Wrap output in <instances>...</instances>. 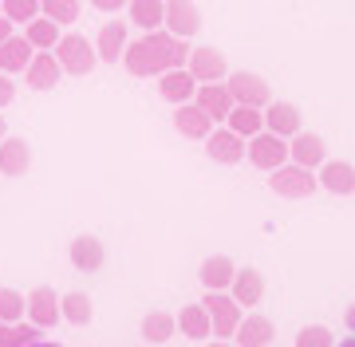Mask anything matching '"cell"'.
I'll list each match as a JSON object with an SVG mask.
<instances>
[{
  "instance_id": "cell-42",
  "label": "cell",
  "mask_w": 355,
  "mask_h": 347,
  "mask_svg": "<svg viewBox=\"0 0 355 347\" xmlns=\"http://www.w3.org/2000/svg\"><path fill=\"white\" fill-rule=\"evenodd\" d=\"M28 347H64V344H48V339H36V344H28Z\"/></svg>"
},
{
  "instance_id": "cell-29",
  "label": "cell",
  "mask_w": 355,
  "mask_h": 347,
  "mask_svg": "<svg viewBox=\"0 0 355 347\" xmlns=\"http://www.w3.org/2000/svg\"><path fill=\"white\" fill-rule=\"evenodd\" d=\"M174 332H178V323H174L170 312H146V316H142V339H146V344H166Z\"/></svg>"
},
{
  "instance_id": "cell-35",
  "label": "cell",
  "mask_w": 355,
  "mask_h": 347,
  "mask_svg": "<svg viewBox=\"0 0 355 347\" xmlns=\"http://www.w3.org/2000/svg\"><path fill=\"white\" fill-rule=\"evenodd\" d=\"M331 344H336V335L324 323H308V328L296 332V347H331Z\"/></svg>"
},
{
  "instance_id": "cell-10",
  "label": "cell",
  "mask_w": 355,
  "mask_h": 347,
  "mask_svg": "<svg viewBox=\"0 0 355 347\" xmlns=\"http://www.w3.org/2000/svg\"><path fill=\"white\" fill-rule=\"evenodd\" d=\"M316 181H320V190L336 193V197H347V193H355V166L343 162V158H324L316 170Z\"/></svg>"
},
{
  "instance_id": "cell-39",
  "label": "cell",
  "mask_w": 355,
  "mask_h": 347,
  "mask_svg": "<svg viewBox=\"0 0 355 347\" xmlns=\"http://www.w3.org/2000/svg\"><path fill=\"white\" fill-rule=\"evenodd\" d=\"M343 323H347V332L355 335V304H352V308H347V312H343Z\"/></svg>"
},
{
  "instance_id": "cell-17",
  "label": "cell",
  "mask_w": 355,
  "mask_h": 347,
  "mask_svg": "<svg viewBox=\"0 0 355 347\" xmlns=\"http://www.w3.org/2000/svg\"><path fill=\"white\" fill-rule=\"evenodd\" d=\"M193 91H198V79L186 71V67H170V71H162L158 75V95H162L166 103H190Z\"/></svg>"
},
{
  "instance_id": "cell-19",
  "label": "cell",
  "mask_w": 355,
  "mask_h": 347,
  "mask_svg": "<svg viewBox=\"0 0 355 347\" xmlns=\"http://www.w3.org/2000/svg\"><path fill=\"white\" fill-rule=\"evenodd\" d=\"M60 75H64V67H60V60L51 52H36L32 55V64L24 67V79L32 91H51L55 83H60Z\"/></svg>"
},
{
  "instance_id": "cell-34",
  "label": "cell",
  "mask_w": 355,
  "mask_h": 347,
  "mask_svg": "<svg viewBox=\"0 0 355 347\" xmlns=\"http://www.w3.org/2000/svg\"><path fill=\"white\" fill-rule=\"evenodd\" d=\"M0 16H8L12 24H28L40 16V0H0Z\"/></svg>"
},
{
  "instance_id": "cell-15",
  "label": "cell",
  "mask_w": 355,
  "mask_h": 347,
  "mask_svg": "<svg viewBox=\"0 0 355 347\" xmlns=\"http://www.w3.org/2000/svg\"><path fill=\"white\" fill-rule=\"evenodd\" d=\"M28 170H32V146H28L24 139H0V174L4 178H24Z\"/></svg>"
},
{
  "instance_id": "cell-8",
  "label": "cell",
  "mask_w": 355,
  "mask_h": 347,
  "mask_svg": "<svg viewBox=\"0 0 355 347\" xmlns=\"http://www.w3.org/2000/svg\"><path fill=\"white\" fill-rule=\"evenodd\" d=\"M186 71H190L198 83H225L229 64H225V55L217 52V48H190V55H186Z\"/></svg>"
},
{
  "instance_id": "cell-18",
  "label": "cell",
  "mask_w": 355,
  "mask_h": 347,
  "mask_svg": "<svg viewBox=\"0 0 355 347\" xmlns=\"http://www.w3.org/2000/svg\"><path fill=\"white\" fill-rule=\"evenodd\" d=\"M193 103L202 107L214 123H225V115L233 111V95H229L225 83H198V91H193Z\"/></svg>"
},
{
  "instance_id": "cell-37",
  "label": "cell",
  "mask_w": 355,
  "mask_h": 347,
  "mask_svg": "<svg viewBox=\"0 0 355 347\" xmlns=\"http://www.w3.org/2000/svg\"><path fill=\"white\" fill-rule=\"evenodd\" d=\"M91 4H95L99 12H123V8H127V0H91Z\"/></svg>"
},
{
  "instance_id": "cell-16",
  "label": "cell",
  "mask_w": 355,
  "mask_h": 347,
  "mask_svg": "<svg viewBox=\"0 0 355 347\" xmlns=\"http://www.w3.org/2000/svg\"><path fill=\"white\" fill-rule=\"evenodd\" d=\"M24 316H28L32 323H36V328H55V323L64 320V316H60V296L51 292L48 284H40L36 292L28 296Z\"/></svg>"
},
{
  "instance_id": "cell-26",
  "label": "cell",
  "mask_w": 355,
  "mask_h": 347,
  "mask_svg": "<svg viewBox=\"0 0 355 347\" xmlns=\"http://www.w3.org/2000/svg\"><path fill=\"white\" fill-rule=\"evenodd\" d=\"M174 323H178V332L186 335V339H198V344H202L205 335H214L209 332V312H205L202 304H186V308L174 316Z\"/></svg>"
},
{
  "instance_id": "cell-32",
  "label": "cell",
  "mask_w": 355,
  "mask_h": 347,
  "mask_svg": "<svg viewBox=\"0 0 355 347\" xmlns=\"http://www.w3.org/2000/svg\"><path fill=\"white\" fill-rule=\"evenodd\" d=\"M40 12L51 16L60 28H67V24H76V20H79V12H83V0H40Z\"/></svg>"
},
{
  "instance_id": "cell-13",
  "label": "cell",
  "mask_w": 355,
  "mask_h": 347,
  "mask_svg": "<svg viewBox=\"0 0 355 347\" xmlns=\"http://www.w3.org/2000/svg\"><path fill=\"white\" fill-rule=\"evenodd\" d=\"M277 339V323L268 316H257V312H245L237 332H233V344L237 347H268Z\"/></svg>"
},
{
  "instance_id": "cell-14",
  "label": "cell",
  "mask_w": 355,
  "mask_h": 347,
  "mask_svg": "<svg viewBox=\"0 0 355 347\" xmlns=\"http://www.w3.org/2000/svg\"><path fill=\"white\" fill-rule=\"evenodd\" d=\"M214 127H217V123L205 115L202 107L193 103V99H190V103H178V107H174V130L182 134V139L205 142V134H209Z\"/></svg>"
},
{
  "instance_id": "cell-36",
  "label": "cell",
  "mask_w": 355,
  "mask_h": 347,
  "mask_svg": "<svg viewBox=\"0 0 355 347\" xmlns=\"http://www.w3.org/2000/svg\"><path fill=\"white\" fill-rule=\"evenodd\" d=\"M12 99H16V83H12V75H4V71H0V111H4V107H12Z\"/></svg>"
},
{
  "instance_id": "cell-23",
  "label": "cell",
  "mask_w": 355,
  "mask_h": 347,
  "mask_svg": "<svg viewBox=\"0 0 355 347\" xmlns=\"http://www.w3.org/2000/svg\"><path fill=\"white\" fill-rule=\"evenodd\" d=\"M265 130L280 134V139H292L296 130H304V118L292 103H268L265 107Z\"/></svg>"
},
{
  "instance_id": "cell-12",
  "label": "cell",
  "mask_w": 355,
  "mask_h": 347,
  "mask_svg": "<svg viewBox=\"0 0 355 347\" xmlns=\"http://www.w3.org/2000/svg\"><path fill=\"white\" fill-rule=\"evenodd\" d=\"M127 44H130V24H127V20H107V24L99 28L95 52H99L103 64H119L123 52H127Z\"/></svg>"
},
{
  "instance_id": "cell-25",
  "label": "cell",
  "mask_w": 355,
  "mask_h": 347,
  "mask_svg": "<svg viewBox=\"0 0 355 347\" xmlns=\"http://www.w3.org/2000/svg\"><path fill=\"white\" fill-rule=\"evenodd\" d=\"M24 36H28V44L36 48V52H51L55 44H60V36H64V28L55 24L51 16H32L24 24Z\"/></svg>"
},
{
  "instance_id": "cell-41",
  "label": "cell",
  "mask_w": 355,
  "mask_h": 347,
  "mask_svg": "<svg viewBox=\"0 0 355 347\" xmlns=\"http://www.w3.org/2000/svg\"><path fill=\"white\" fill-rule=\"evenodd\" d=\"M331 347H355V335H347V339H340V344H331Z\"/></svg>"
},
{
  "instance_id": "cell-40",
  "label": "cell",
  "mask_w": 355,
  "mask_h": 347,
  "mask_svg": "<svg viewBox=\"0 0 355 347\" xmlns=\"http://www.w3.org/2000/svg\"><path fill=\"white\" fill-rule=\"evenodd\" d=\"M205 347H237V344H233V339H217L214 335V344H205Z\"/></svg>"
},
{
  "instance_id": "cell-2",
  "label": "cell",
  "mask_w": 355,
  "mask_h": 347,
  "mask_svg": "<svg viewBox=\"0 0 355 347\" xmlns=\"http://www.w3.org/2000/svg\"><path fill=\"white\" fill-rule=\"evenodd\" d=\"M51 55L60 60L64 67V75H91L95 64H99V52H95V44L87 36H79V32H64L60 44L51 48Z\"/></svg>"
},
{
  "instance_id": "cell-9",
  "label": "cell",
  "mask_w": 355,
  "mask_h": 347,
  "mask_svg": "<svg viewBox=\"0 0 355 347\" xmlns=\"http://www.w3.org/2000/svg\"><path fill=\"white\" fill-rule=\"evenodd\" d=\"M205 154L214 158L217 166H237L245 158V139L233 134L229 127H214L205 134Z\"/></svg>"
},
{
  "instance_id": "cell-31",
  "label": "cell",
  "mask_w": 355,
  "mask_h": 347,
  "mask_svg": "<svg viewBox=\"0 0 355 347\" xmlns=\"http://www.w3.org/2000/svg\"><path fill=\"white\" fill-rule=\"evenodd\" d=\"M60 316H64L67 323H91V316H95V308H91V296L87 292L60 296Z\"/></svg>"
},
{
  "instance_id": "cell-22",
  "label": "cell",
  "mask_w": 355,
  "mask_h": 347,
  "mask_svg": "<svg viewBox=\"0 0 355 347\" xmlns=\"http://www.w3.org/2000/svg\"><path fill=\"white\" fill-rule=\"evenodd\" d=\"M67 253H71V265H76L79 272H99L103 260H107V249H103V241H99V237H91V233L76 237Z\"/></svg>"
},
{
  "instance_id": "cell-21",
  "label": "cell",
  "mask_w": 355,
  "mask_h": 347,
  "mask_svg": "<svg viewBox=\"0 0 355 347\" xmlns=\"http://www.w3.org/2000/svg\"><path fill=\"white\" fill-rule=\"evenodd\" d=\"M229 292H233V300H237L241 308H257V304L265 300V276H261L257 269H237Z\"/></svg>"
},
{
  "instance_id": "cell-6",
  "label": "cell",
  "mask_w": 355,
  "mask_h": 347,
  "mask_svg": "<svg viewBox=\"0 0 355 347\" xmlns=\"http://www.w3.org/2000/svg\"><path fill=\"white\" fill-rule=\"evenodd\" d=\"M162 28L178 39H193L202 32V12L193 0H162Z\"/></svg>"
},
{
  "instance_id": "cell-43",
  "label": "cell",
  "mask_w": 355,
  "mask_h": 347,
  "mask_svg": "<svg viewBox=\"0 0 355 347\" xmlns=\"http://www.w3.org/2000/svg\"><path fill=\"white\" fill-rule=\"evenodd\" d=\"M4 134H8V127H4V115H0V139H4Z\"/></svg>"
},
{
  "instance_id": "cell-24",
  "label": "cell",
  "mask_w": 355,
  "mask_h": 347,
  "mask_svg": "<svg viewBox=\"0 0 355 347\" xmlns=\"http://www.w3.org/2000/svg\"><path fill=\"white\" fill-rule=\"evenodd\" d=\"M233 260L221 257V253H214V257L202 260V284L205 292H229V284H233Z\"/></svg>"
},
{
  "instance_id": "cell-4",
  "label": "cell",
  "mask_w": 355,
  "mask_h": 347,
  "mask_svg": "<svg viewBox=\"0 0 355 347\" xmlns=\"http://www.w3.org/2000/svg\"><path fill=\"white\" fill-rule=\"evenodd\" d=\"M245 158H249L257 170L272 174L277 166L288 162V139H280L272 130H257L253 139H245Z\"/></svg>"
},
{
  "instance_id": "cell-33",
  "label": "cell",
  "mask_w": 355,
  "mask_h": 347,
  "mask_svg": "<svg viewBox=\"0 0 355 347\" xmlns=\"http://www.w3.org/2000/svg\"><path fill=\"white\" fill-rule=\"evenodd\" d=\"M24 308H28V296H20L16 288H0V320L4 323L24 320Z\"/></svg>"
},
{
  "instance_id": "cell-27",
  "label": "cell",
  "mask_w": 355,
  "mask_h": 347,
  "mask_svg": "<svg viewBox=\"0 0 355 347\" xmlns=\"http://www.w3.org/2000/svg\"><path fill=\"white\" fill-rule=\"evenodd\" d=\"M225 127L233 130V134H241V139H253L257 130H265V111H261V107H237L233 103V111L225 115Z\"/></svg>"
},
{
  "instance_id": "cell-28",
  "label": "cell",
  "mask_w": 355,
  "mask_h": 347,
  "mask_svg": "<svg viewBox=\"0 0 355 347\" xmlns=\"http://www.w3.org/2000/svg\"><path fill=\"white\" fill-rule=\"evenodd\" d=\"M127 16L139 32L162 28V0H127Z\"/></svg>"
},
{
  "instance_id": "cell-30",
  "label": "cell",
  "mask_w": 355,
  "mask_h": 347,
  "mask_svg": "<svg viewBox=\"0 0 355 347\" xmlns=\"http://www.w3.org/2000/svg\"><path fill=\"white\" fill-rule=\"evenodd\" d=\"M36 339H40V328L32 320H16V323L0 320V347H28Z\"/></svg>"
},
{
  "instance_id": "cell-38",
  "label": "cell",
  "mask_w": 355,
  "mask_h": 347,
  "mask_svg": "<svg viewBox=\"0 0 355 347\" xmlns=\"http://www.w3.org/2000/svg\"><path fill=\"white\" fill-rule=\"evenodd\" d=\"M8 36H12V20H8V16H0V44H4Z\"/></svg>"
},
{
  "instance_id": "cell-20",
  "label": "cell",
  "mask_w": 355,
  "mask_h": 347,
  "mask_svg": "<svg viewBox=\"0 0 355 347\" xmlns=\"http://www.w3.org/2000/svg\"><path fill=\"white\" fill-rule=\"evenodd\" d=\"M32 55H36V48L28 44V36H8L4 44H0V71L4 75H24V67L32 64Z\"/></svg>"
},
{
  "instance_id": "cell-1",
  "label": "cell",
  "mask_w": 355,
  "mask_h": 347,
  "mask_svg": "<svg viewBox=\"0 0 355 347\" xmlns=\"http://www.w3.org/2000/svg\"><path fill=\"white\" fill-rule=\"evenodd\" d=\"M186 55H190L186 39L170 36L166 28H154V32H142L139 39H130L119 64L127 67L135 79H150V75L170 71V67H186Z\"/></svg>"
},
{
  "instance_id": "cell-7",
  "label": "cell",
  "mask_w": 355,
  "mask_h": 347,
  "mask_svg": "<svg viewBox=\"0 0 355 347\" xmlns=\"http://www.w3.org/2000/svg\"><path fill=\"white\" fill-rule=\"evenodd\" d=\"M225 87H229V95H233L237 107H261V111H265V107L272 103L268 83L261 75H253V71H233V75H225Z\"/></svg>"
},
{
  "instance_id": "cell-44",
  "label": "cell",
  "mask_w": 355,
  "mask_h": 347,
  "mask_svg": "<svg viewBox=\"0 0 355 347\" xmlns=\"http://www.w3.org/2000/svg\"><path fill=\"white\" fill-rule=\"evenodd\" d=\"M268 347H277V344H268Z\"/></svg>"
},
{
  "instance_id": "cell-11",
  "label": "cell",
  "mask_w": 355,
  "mask_h": 347,
  "mask_svg": "<svg viewBox=\"0 0 355 347\" xmlns=\"http://www.w3.org/2000/svg\"><path fill=\"white\" fill-rule=\"evenodd\" d=\"M324 158H328V146H324L320 134H312V130H296V134L288 139V162H296V166H304V170H320Z\"/></svg>"
},
{
  "instance_id": "cell-3",
  "label": "cell",
  "mask_w": 355,
  "mask_h": 347,
  "mask_svg": "<svg viewBox=\"0 0 355 347\" xmlns=\"http://www.w3.org/2000/svg\"><path fill=\"white\" fill-rule=\"evenodd\" d=\"M268 186H272V193L284 197V202H300V197H312V193L320 190L316 170H304V166H296V162H284V166L272 170V174H268Z\"/></svg>"
},
{
  "instance_id": "cell-5",
  "label": "cell",
  "mask_w": 355,
  "mask_h": 347,
  "mask_svg": "<svg viewBox=\"0 0 355 347\" xmlns=\"http://www.w3.org/2000/svg\"><path fill=\"white\" fill-rule=\"evenodd\" d=\"M202 308L209 312V332L217 339H233V332H237V323L245 316V308L233 300V292H205Z\"/></svg>"
}]
</instances>
